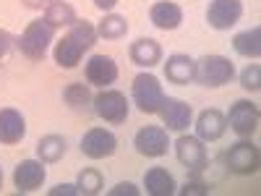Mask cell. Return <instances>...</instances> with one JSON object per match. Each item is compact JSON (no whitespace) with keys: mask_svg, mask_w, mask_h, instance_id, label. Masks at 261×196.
Listing matches in <instances>:
<instances>
[{"mask_svg":"<svg viewBox=\"0 0 261 196\" xmlns=\"http://www.w3.org/2000/svg\"><path fill=\"white\" fill-rule=\"evenodd\" d=\"M94 45H97V27H92L89 21L76 18L68 27V34L55 45V63L60 68L71 71L81 63L84 53H89Z\"/></svg>","mask_w":261,"mask_h":196,"instance_id":"6da1fadb","label":"cell"},{"mask_svg":"<svg viewBox=\"0 0 261 196\" xmlns=\"http://www.w3.org/2000/svg\"><path fill=\"white\" fill-rule=\"evenodd\" d=\"M53 39H55V29L47 24L45 18H39V21H32V24L24 29V34L16 39V47H18L21 55L29 58V60H42L47 55Z\"/></svg>","mask_w":261,"mask_h":196,"instance_id":"7a4b0ae2","label":"cell"},{"mask_svg":"<svg viewBox=\"0 0 261 196\" xmlns=\"http://www.w3.org/2000/svg\"><path fill=\"white\" fill-rule=\"evenodd\" d=\"M235 76V65L225 55H204L196 60V81L206 89H220V86L230 84Z\"/></svg>","mask_w":261,"mask_h":196,"instance_id":"3957f363","label":"cell"},{"mask_svg":"<svg viewBox=\"0 0 261 196\" xmlns=\"http://www.w3.org/2000/svg\"><path fill=\"white\" fill-rule=\"evenodd\" d=\"M130 94H134V102L144 115H157L165 100L162 84L154 74H139L134 79V86H130Z\"/></svg>","mask_w":261,"mask_h":196,"instance_id":"277c9868","label":"cell"},{"mask_svg":"<svg viewBox=\"0 0 261 196\" xmlns=\"http://www.w3.org/2000/svg\"><path fill=\"white\" fill-rule=\"evenodd\" d=\"M258 162H261L258 146L248 139L235 141L225 155V165L235 176H253V173H258Z\"/></svg>","mask_w":261,"mask_h":196,"instance_id":"5b68a950","label":"cell"},{"mask_svg":"<svg viewBox=\"0 0 261 196\" xmlns=\"http://www.w3.org/2000/svg\"><path fill=\"white\" fill-rule=\"evenodd\" d=\"M94 102V113L97 118H102L105 123H110V126H120L128 120V100L123 92L118 89H105L92 100Z\"/></svg>","mask_w":261,"mask_h":196,"instance_id":"8992f818","label":"cell"},{"mask_svg":"<svg viewBox=\"0 0 261 196\" xmlns=\"http://www.w3.org/2000/svg\"><path fill=\"white\" fill-rule=\"evenodd\" d=\"M258 118H261V113H258V105H256V102H251V100H238V102H232V107H230V113H227L225 120H227V126H230L241 139H248L251 134H256Z\"/></svg>","mask_w":261,"mask_h":196,"instance_id":"52a82bcc","label":"cell"},{"mask_svg":"<svg viewBox=\"0 0 261 196\" xmlns=\"http://www.w3.org/2000/svg\"><path fill=\"white\" fill-rule=\"evenodd\" d=\"M118 149V136L107 128H89L81 139V152L89 160H105V157H113Z\"/></svg>","mask_w":261,"mask_h":196,"instance_id":"ba28073f","label":"cell"},{"mask_svg":"<svg viewBox=\"0 0 261 196\" xmlns=\"http://www.w3.org/2000/svg\"><path fill=\"white\" fill-rule=\"evenodd\" d=\"M134 146L141 157H162L170 149V139H167V128L162 126H144L136 131L134 136Z\"/></svg>","mask_w":261,"mask_h":196,"instance_id":"9c48e42d","label":"cell"},{"mask_svg":"<svg viewBox=\"0 0 261 196\" xmlns=\"http://www.w3.org/2000/svg\"><path fill=\"white\" fill-rule=\"evenodd\" d=\"M243 16V0H212L206 8V21L217 32H227Z\"/></svg>","mask_w":261,"mask_h":196,"instance_id":"30bf717a","label":"cell"},{"mask_svg":"<svg viewBox=\"0 0 261 196\" xmlns=\"http://www.w3.org/2000/svg\"><path fill=\"white\" fill-rule=\"evenodd\" d=\"M175 157L183 167H188L191 173H199L206 167V146L199 136H178L175 141Z\"/></svg>","mask_w":261,"mask_h":196,"instance_id":"8fae6325","label":"cell"},{"mask_svg":"<svg viewBox=\"0 0 261 196\" xmlns=\"http://www.w3.org/2000/svg\"><path fill=\"white\" fill-rule=\"evenodd\" d=\"M47 178V170L42 160H21L13 170V186L18 193H32L37 191Z\"/></svg>","mask_w":261,"mask_h":196,"instance_id":"7c38bea8","label":"cell"},{"mask_svg":"<svg viewBox=\"0 0 261 196\" xmlns=\"http://www.w3.org/2000/svg\"><path fill=\"white\" fill-rule=\"evenodd\" d=\"M84 76L92 86H110L118 81V63L110 55H92L84 65Z\"/></svg>","mask_w":261,"mask_h":196,"instance_id":"4fadbf2b","label":"cell"},{"mask_svg":"<svg viewBox=\"0 0 261 196\" xmlns=\"http://www.w3.org/2000/svg\"><path fill=\"white\" fill-rule=\"evenodd\" d=\"M160 115H162V123L170 128V131H178V134H183V131L191 126V118H193V110L191 105L178 100V97H165L162 105H160Z\"/></svg>","mask_w":261,"mask_h":196,"instance_id":"5bb4252c","label":"cell"},{"mask_svg":"<svg viewBox=\"0 0 261 196\" xmlns=\"http://www.w3.org/2000/svg\"><path fill=\"white\" fill-rule=\"evenodd\" d=\"M225 131H227V120L214 107H209V110H204L196 118V136L201 141H220L225 136Z\"/></svg>","mask_w":261,"mask_h":196,"instance_id":"9a60e30c","label":"cell"},{"mask_svg":"<svg viewBox=\"0 0 261 196\" xmlns=\"http://www.w3.org/2000/svg\"><path fill=\"white\" fill-rule=\"evenodd\" d=\"M149 18L151 24L162 32H172L183 24V8L178 3H170V0H160L149 8Z\"/></svg>","mask_w":261,"mask_h":196,"instance_id":"2e32d148","label":"cell"},{"mask_svg":"<svg viewBox=\"0 0 261 196\" xmlns=\"http://www.w3.org/2000/svg\"><path fill=\"white\" fill-rule=\"evenodd\" d=\"M27 136V120L13 107L0 110V144H18Z\"/></svg>","mask_w":261,"mask_h":196,"instance_id":"e0dca14e","label":"cell"},{"mask_svg":"<svg viewBox=\"0 0 261 196\" xmlns=\"http://www.w3.org/2000/svg\"><path fill=\"white\" fill-rule=\"evenodd\" d=\"M165 76H167V81L178 84V86H186V84L196 81V60L183 55V53L170 55L167 63H165Z\"/></svg>","mask_w":261,"mask_h":196,"instance_id":"ac0fdd59","label":"cell"},{"mask_svg":"<svg viewBox=\"0 0 261 196\" xmlns=\"http://www.w3.org/2000/svg\"><path fill=\"white\" fill-rule=\"evenodd\" d=\"M128 55H130V60H134L136 65H141V68H151V65H157L162 60V47H160L157 39L141 37V39H136L134 45H130Z\"/></svg>","mask_w":261,"mask_h":196,"instance_id":"d6986e66","label":"cell"},{"mask_svg":"<svg viewBox=\"0 0 261 196\" xmlns=\"http://www.w3.org/2000/svg\"><path fill=\"white\" fill-rule=\"evenodd\" d=\"M144 188L151 196H172V193L178 191L175 178H172V173L167 167H151V170H146Z\"/></svg>","mask_w":261,"mask_h":196,"instance_id":"ffe728a7","label":"cell"},{"mask_svg":"<svg viewBox=\"0 0 261 196\" xmlns=\"http://www.w3.org/2000/svg\"><path fill=\"white\" fill-rule=\"evenodd\" d=\"M232 50L241 58L256 60L261 55V27H251L246 32H238L232 37Z\"/></svg>","mask_w":261,"mask_h":196,"instance_id":"44dd1931","label":"cell"},{"mask_svg":"<svg viewBox=\"0 0 261 196\" xmlns=\"http://www.w3.org/2000/svg\"><path fill=\"white\" fill-rule=\"evenodd\" d=\"M42 18H45L53 29H63V27H71L76 21V11H73L71 3H65V0H55V3H50L45 8V16Z\"/></svg>","mask_w":261,"mask_h":196,"instance_id":"7402d4cb","label":"cell"},{"mask_svg":"<svg viewBox=\"0 0 261 196\" xmlns=\"http://www.w3.org/2000/svg\"><path fill=\"white\" fill-rule=\"evenodd\" d=\"M37 155L42 162H58L65 155V139L58 134H47L37 141Z\"/></svg>","mask_w":261,"mask_h":196,"instance_id":"603a6c76","label":"cell"},{"mask_svg":"<svg viewBox=\"0 0 261 196\" xmlns=\"http://www.w3.org/2000/svg\"><path fill=\"white\" fill-rule=\"evenodd\" d=\"M125 34H128V21L125 16H118V13H107L97 27V37H105V39H120Z\"/></svg>","mask_w":261,"mask_h":196,"instance_id":"cb8c5ba5","label":"cell"},{"mask_svg":"<svg viewBox=\"0 0 261 196\" xmlns=\"http://www.w3.org/2000/svg\"><path fill=\"white\" fill-rule=\"evenodd\" d=\"M102 186H105L102 173L94 170V167H84V170L79 173V178H76V193H84V196H94V193H99Z\"/></svg>","mask_w":261,"mask_h":196,"instance_id":"d4e9b609","label":"cell"},{"mask_svg":"<svg viewBox=\"0 0 261 196\" xmlns=\"http://www.w3.org/2000/svg\"><path fill=\"white\" fill-rule=\"evenodd\" d=\"M63 100L68 107H86L92 102V92H89V84L84 81H73L63 89Z\"/></svg>","mask_w":261,"mask_h":196,"instance_id":"484cf974","label":"cell"},{"mask_svg":"<svg viewBox=\"0 0 261 196\" xmlns=\"http://www.w3.org/2000/svg\"><path fill=\"white\" fill-rule=\"evenodd\" d=\"M241 86L246 92H253V94L261 89V65L258 63H248L241 71Z\"/></svg>","mask_w":261,"mask_h":196,"instance_id":"4316f807","label":"cell"},{"mask_svg":"<svg viewBox=\"0 0 261 196\" xmlns=\"http://www.w3.org/2000/svg\"><path fill=\"white\" fill-rule=\"evenodd\" d=\"M139 193H141V191H139L134 183H128V181H125V183H118L115 188H110V196H139Z\"/></svg>","mask_w":261,"mask_h":196,"instance_id":"83f0119b","label":"cell"},{"mask_svg":"<svg viewBox=\"0 0 261 196\" xmlns=\"http://www.w3.org/2000/svg\"><path fill=\"white\" fill-rule=\"evenodd\" d=\"M180 193H183V196H188V193H193V196H204V193H206V183H201V181H188V183L180 188Z\"/></svg>","mask_w":261,"mask_h":196,"instance_id":"f1b7e54d","label":"cell"},{"mask_svg":"<svg viewBox=\"0 0 261 196\" xmlns=\"http://www.w3.org/2000/svg\"><path fill=\"white\" fill-rule=\"evenodd\" d=\"M13 45H16L13 34H11V32H6V29H0V58H3V55H8Z\"/></svg>","mask_w":261,"mask_h":196,"instance_id":"f546056e","label":"cell"},{"mask_svg":"<svg viewBox=\"0 0 261 196\" xmlns=\"http://www.w3.org/2000/svg\"><path fill=\"white\" fill-rule=\"evenodd\" d=\"M76 193V183L71 186V183H60V186H55V188H50V196H73Z\"/></svg>","mask_w":261,"mask_h":196,"instance_id":"4dcf8cb0","label":"cell"},{"mask_svg":"<svg viewBox=\"0 0 261 196\" xmlns=\"http://www.w3.org/2000/svg\"><path fill=\"white\" fill-rule=\"evenodd\" d=\"M21 3H24L27 8H42V6H50V3H55V0H21Z\"/></svg>","mask_w":261,"mask_h":196,"instance_id":"1f68e13d","label":"cell"},{"mask_svg":"<svg viewBox=\"0 0 261 196\" xmlns=\"http://www.w3.org/2000/svg\"><path fill=\"white\" fill-rule=\"evenodd\" d=\"M94 6H97L99 11H113V8L118 6V0H94Z\"/></svg>","mask_w":261,"mask_h":196,"instance_id":"d6a6232c","label":"cell"},{"mask_svg":"<svg viewBox=\"0 0 261 196\" xmlns=\"http://www.w3.org/2000/svg\"><path fill=\"white\" fill-rule=\"evenodd\" d=\"M0 186H3V170H0Z\"/></svg>","mask_w":261,"mask_h":196,"instance_id":"836d02e7","label":"cell"}]
</instances>
